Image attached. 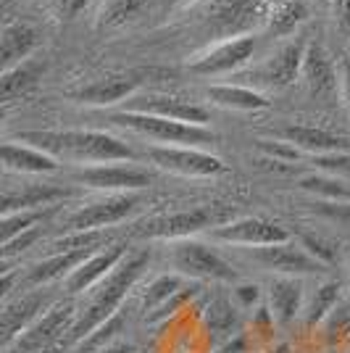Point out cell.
Listing matches in <instances>:
<instances>
[{"instance_id":"cell-9","label":"cell","mask_w":350,"mask_h":353,"mask_svg":"<svg viewBox=\"0 0 350 353\" xmlns=\"http://www.w3.org/2000/svg\"><path fill=\"white\" fill-rule=\"evenodd\" d=\"M76 319L79 316H76L74 301H59L45 311L43 316H37L11 345H6L3 353H40L59 338H63L66 332H72Z\"/></svg>"},{"instance_id":"cell-13","label":"cell","mask_w":350,"mask_h":353,"mask_svg":"<svg viewBox=\"0 0 350 353\" xmlns=\"http://www.w3.org/2000/svg\"><path fill=\"white\" fill-rule=\"evenodd\" d=\"M248 259H253L256 264H261L269 272H277L282 277H306V274H319V272L327 269L303 245H295L292 240L277 243V245L250 248Z\"/></svg>"},{"instance_id":"cell-8","label":"cell","mask_w":350,"mask_h":353,"mask_svg":"<svg viewBox=\"0 0 350 353\" xmlns=\"http://www.w3.org/2000/svg\"><path fill=\"white\" fill-rule=\"evenodd\" d=\"M140 206H143L140 192H108L105 198L90 201L76 211H72L63 221V227H66V232L105 230V227H114L119 221L130 219L132 214L140 211Z\"/></svg>"},{"instance_id":"cell-48","label":"cell","mask_w":350,"mask_h":353,"mask_svg":"<svg viewBox=\"0 0 350 353\" xmlns=\"http://www.w3.org/2000/svg\"><path fill=\"white\" fill-rule=\"evenodd\" d=\"M277 353H287V348H279V351Z\"/></svg>"},{"instance_id":"cell-40","label":"cell","mask_w":350,"mask_h":353,"mask_svg":"<svg viewBox=\"0 0 350 353\" xmlns=\"http://www.w3.org/2000/svg\"><path fill=\"white\" fill-rule=\"evenodd\" d=\"M313 166L324 174H350V153H321L313 156Z\"/></svg>"},{"instance_id":"cell-41","label":"cell","mask_w":350,"mask_h":353,"mask_svg":"<svg viewBox=\"0 0 350 353\" xmlns=\"http://www.w3.org/2000/svg\"><path fill=\"white\" fill-rule=\"evenodd\" d=\"M37 240H40V230H37V227H34V230H27V232L16 235L14 240L3 243V250H0V256H3V259H14V256H19L21 250L32 248Z\"/></svg>"},{"instance_id":"cell-16","label":"cell","mask_w":350,"mask_h":353,"mask_svg":"<svg viewBox=\"0 0 350 353\" xmlns=\"http://www.w3.org/2000/svg\"><path fill=\"white\" fill-rule=\"evenodd\" d=\"M127 259V248L124 245H108V248L95 250L82 266H76L72 274L63 280L66 290L72 295L88 293L92 288H98L121 261Z\"/></svg>"},{"instance_id":"cell-28","label":"cell","mask_w":350,"mask_h":353,"mask_svg":"<svg viewBox=\"0 0 350 353\" xmlns=\"http://www.w3.org/2000/svg\"><path fill=\"white\" fill-rule=\"evenodd\" d=\"M203 319L208 335L216 340V343H221V340L232 338L234 327H237V311H234V306L224 295H216V298L208 301Z\"/></svg>"},{"instance_id":"cell-1","label":"cell","mask_w":350,"mask_h":353,"mask_svg":"<svg viewBox=\"0 0 350 353\" xmlns=\"http://www.w3.org/2000/svg\"><path fill=\"white\" fill-rule=\"evenodd\" d=\"M290 3L295 0H190L185 16H192L198 30L221 43L269 30Z\"/></svg>"},{"instance_id":"cell-45","label":"cell","mask_w":350,"mask_h":353,"mask_svg":"<svg viewBox=\"0 0 350 353\" xmlns=\"http://www.w3.org/2000/svg\"><path fill=\"white\" fill-rule=\"evenodd\" d=\"M340 92H342V101L350 111V61L345 59L340 63Z\"/></svg>"},{"instance_id":"cell-34","label":"cell","mask_w":350,"mask_h":353,"mask_svg":"<svg viewBox=\"0 0 350 353\" xmlns=\"http://www.w3.org/2000/svg\"><path fill=\"white\" fill-rule=\"evenodd\" d=\"M105 243L103 230H85V232H66L53 243V253H63V250H101L98 245Z\"/></svg>"},{"instance_id":"cell-21","label":"cell","mask_w":350,"mask_h":353,"mask_svg":"<svg viewBox=\"0 0 350 353\" xmlns=\"http://www.w3.org/2000/svg\"><path fill=\"white\" fill-rule=\"evenodd\" d=\"M300 77L306 82V90L313 98H332L340 85V77L332 59L327 56V50L321 45H308L306 59H303V69Z\"/></svg>"},{"instance_id":"cell-18","label":"cell","mask_w":350,"mask_h":353,"mask_svg":"<svg viewBox=\"0 0 350 353\" xmlns=\"http://www.w3.org/2000/svg\"><path fill=\"white\" fill-rule=\"evenodd\" d=\"M140 88V79L134 74H108L90 85H82L69 92V98L85 105H114L119 101H130Z\"/></svg>"},{"instance_id":"cell-17","label":"cell","mask_w":350,"mask_h":353,"mask_svg":"<svg viewBox=\"0 0 350 353\" xmlns=\"http://www.w3.org/2000/svg\"><path fill=\"white\" fill-rule=\"evenodd\" d=\"M48 309H50L48 306V293H43V290H34V293H27L11 301V303H6V309L0 314V345L3 348L11 345Z\"/></svg>"},{"instance_id":"cell-4","label":"cell","mask_w":350,"mask_h":353,"mask_svg":"<svg viewBox=\"0 0 350 353\" xmlns=\"http://www.w3.org/2000/svg\"><path fill=\"white\" fill-rule=\"evenodd\" d=\"M237 219V211L224 203H205V206L185 208V211H172L161 214L143 224L140 237L150 240H187L198 232H211L216 227H224Z\"/></svg>"},{"instance_id":"cell-25","label":"cell","mask_w":350,"mask_h":353,"mask_svg":"<svg viewBox=\"0 0 350 353\" xmlns=\"http://www.w3.org/2000/svg\"><path fill=\"white\" fill-rule=\"evenodd\" d=\"M92 253L95 250H63V253H53V256H48V259H43V261H37V264L32 266L27 280H30V285H48V282L61 280V277L66 280L76 266H82L88 261Z\"/></svg>"},{"instance_id":"cell-36","label":"cell","mask_w":350,"mask_h":353,"mask_svg":"<svg viewBox=\"0 0 350 353\" xmlns=\"http://www.w3.org/2000/svg\"><path fill=\"white\" fill-rule=\"evenodd\" d=\"M321 324H324V340L329 345L350 338V303H337L335 309H332V314Z\"/></svg>"},{"instance_id":"cell-5","label":"cell","mask_w":350,"mask_h":353,"mask_svg":"<svg viewBox=\"0 0 350 353\" xmlns=\"http://www.w3.org/2000/svg\"><path fill=\"white\" fill-rule=\"evenodd\" d=\"M116 127H124L130 132L153 140L156 145H187V148H203L214 143V132L198 127V124H185L174 119L153 117V114H140V111H119L111 117Z\"/></svg>"},{"instance_id":"cell-12","label":"cell","mask_w":350,"mask_h":353,"mask_svg":"<svg viewBox=\"0 0 350 353\" xmlns=\"http://www.w3.org/2000/svg\"><path fill=\"white\" fill-rule=\"evenodd\" d=\"M256 53V37H234L214 43L208 50L190 61V72L198 77H219V74H237Z\"/></svg>"},{"instance_id":"cell-19","label":"cell","mask_w":350,"mask_h":353,"mask_svg":"<svg viewBox=\"0 0 350 353\" xmlns=\"http://www.w3.org/2000/svg\"><path fill=\"white\" fill-rule=\"evenodd\" d=\"M0 159H3V169L14 174H53L61 169V161L56 156L34 145H27V143H14V140L3 143Z\"/></svg>"},{"instance_id":"cell-46","label":"cell","mask_w":350,"mask_h":353,"mask_svg":"<svg viewBox=\"0 0 350 353\" xmlns=\"http://www.w3.org/2000/svg\"><path fill=\"white\" fill-rule=\"evenodd\" d=\"M98 353H134V345H130V343H114V345H108V348H103Z\"/></svg>"},{"instance_id":"cell-37","label":"cell","mask_w":350,"mask_h":353,"mask_svg":"<svg viewBox=\"0 0 350 353\" xmlns=\"http://www.w3.org/2000/svg\"><path fill=\"white\" fill-rule=\"evenodd\" d=\"M198 290H200V288H198L195 282H187V285H185V288H182V290H179V293H176L174 298H169V301H166V303H163V306H161L158 311L147 314L145 322L153 324V322H163V319H169L172 314H176V309H182V306H185L187 301H192V298L198 295Z\"/></svg>"},{"instance_id":"cell-10","label":"cell","mask_w":350,"mask_h":353,"mask_svg":"<svg viewBox=\"0 0 350 353\" xmlns=\"http://www.w3.org/2000/svg\"><path fill=\"white\" fill-rule=\"evenodd\" d=\"M150 163H156L163 172H172L179 176H195V179H205V176H219L227 172V166L219 156L205 153L200 148L187 145H150L145 150Z\"/></svg>"},{"instance_id":"cell-33","label":"cell","mask_w":350,"mask_h":353,"mask_svg":"<svg viewBox=\"0 0 350 353\" xmlns=\"http://www.w3.org/2000/svg\"><path fill=\"white\" fill-rule=\"evenodd\" d=\"M124 327H127V314H124V311H116L108 322H103L98 330H92L88 338L76 345V351L98 353V351H103V348H108V345H114L119 335L124 332Z\"/></svg>"},{"instance_id":"cell-11","label":"cell","mask_w":350,"mask_h":353,"mask_svg":"<svg viewBox=\"0 0 350 353\" xmlns=\"http://www.w3.org/2000/svg\"><path fill=\"white\" fill-rule=\"evenodd\" d=\"M153 176L140 166H121V163H95L72 172V182L103 192H140L150 185Z\"/></svg>"},{"instance_id":"cell-15","label":"cell","mask_w":350,"mask_h":353,"mask_svg":"<svg viewBox=\"0 0 350 353\" xmlns=\"http://www.w3.org/2000/svg\"><path fill=\"white\" fill-rule=\"evenodd\" d=\"M127 111L153 114V117L185 121V124H198V127H205L211 121L208 108H203L200 103H192V101H185V98H176V95H166V92L132 95L127 101Z\"/></svg>"},{"instance_id":"cell-2","label":"cell","mask_w":350,"mask_h":353,"mask_svg":"<svg viewBox=\"0 0 350 353\" xmlns=\"http://www.w3.org/2000/svg\"><path fill=\"white\" fill-rule=\"evenodd\" d=\"M19 143H27L56 156L59 161H76V163H119L134 161L137 153L130 143L119 140L108 132L98 130H43V132H24L19 134Z\"/></svg>"},{"instance_id":"cell-26","label":"cell","mask_w":350,"mask_h":353,"mask_svg":"<svg viewBox=\"0 0 350 353\" xmlns=\"http://www.w3.org/2000/svg\"><path fill=\"white\" fill-rule=\"evenodd\" d=\"M205 95H208L211 103L221 105V108H232V111H263L271 103L263 92L245 88V85H234V82H229V85H211L205 90Z\"/></svg>"},{"instance_id":"cell-22","label":"cell","mask_w":350,"mask_h":353,"mask_svg":"<svg viewBox=\"0 0 350 353\" xmlns=\"http://www.w3.org/2000/svg\"><path fill=\"white\" fill-rule=\"evenodd\" d=\"M72 190L59 185H21V188H6L0 198L3 216L19 214V211H40V206H53L61 198H69Z\"/></svg>"},{"instance_id":"cell-20","label":"cell","mask_w":350,"mask_h":353,"mask_svg":"<svg viewBox=\"0 0 350 353\" xmlns=\"http://www.w3.org/2000/svg\"><path fill=\"white\" fill-rule=\"evenodd\" d=\"M306 306V293H303V282L298 277H274L269 285V311L274 316L279 327L292 324Z\"/></svg>"},{"instance_id":"cell-27","label":"cell","mask_w":350,"mask_h":353,"mask_svg":"<svg viewBox=\"0 0 350 353\" xmlns=\"http://www.w3.org/2000/svg\"><path fill=\"white\" fill-rule=\"evenodd\" d=\"M45 69H48L45 61L27 59L24 63H19L14 69L3 72V77H0V98H3V101H14L19 95L30 92V90L43 79Z\"/></svg>"},{"instance_id":"cell-44","label":"cell","mask_w":350,"mask_h":353,"mask_svg":"<svg viewBox=\"0 0 350 353\" xmlns=\"http://www.w3.org/2000/svg\"><path fill=\"white\" fill-rule=\"evenodd\" d=\"M234 298H237L243 306H253V303L261 298V288H258V285H237V288H234Z\"/></svg>"},{"instance_id":"cell-49","label":"cell","mask_w":350,"mask_h":353,"mask_svg":"<svg viewBox=\"0 0 350 353\" xmlns=\"http://www.w3.org/2000/svg\"><path fill=\"white\" fill-rule=\"evenodd\" d=\"M348 269H350V256H348Z\"/></svg>"},{"instance_id":"cell-38","label":"cell","mask_w":350,"mask_h":353,"mask_svg":"<svg viewBox=\"0 0 350 353\" xmlns=\"http://www.w3.org/2000/svg\"><path fill=\"white\" fill-rule=\"evenodd\" d=\"M258 150L263 153V159L287 163V166H292V161H298L300 156V150L287 140H258Z\"/></svg>"},{"instance_id":"cell-14","label":"cell","mask_w":350,"mask_h":353,"mask_svg":"<svg viewBox=\"0 0 350 353\" xmlns=\"http://www.w3.org/2000/svg\"><path fill=\"white\" fill-rule=\"evenodd\" d=\"M211 240L229 243V245H248V248H261V245H277L287 243L290 232L277 224V221L261 219V216H237L234 221L216 227L208 232Z\"/></svg>"},{"instance_id":"cell-6","label":"cell","mask_w":350,"mask_h":353,"mask_svg":"<svg viewBox=\"0 0 350 353\" xmlns=\"http://www.w3.org/2000/svg\"><path fill=\"white\" fill-rule=\"evenodd\" d=\"M306 48L308 45L295 37V40H287L285 45H279L274 53H269L261 63H256L253 69H245V72H237V79L234 85H245V88L253 90H282L292 85L298 77H300V69H303V59H306Z\"/></svg>"},{"instance_id":"cell-3","label":"cell","mask_w":350,"mask_h":353,"mask_svg":"<svg viewBox=\"0 0 350 353\" xmlns=\"http://www.w3.org/2000/svg\"><path fill=\"white\" fill-rule=\"evenodd\" d=\"M147 261H150L147 253H132V256H127V259L95 288L88 309L82 311L79 319L74 322L72 332H69V343L79 345L92 330H98V327H101L103 322H108L116 311H121V301H124L127 293L134 288V282L143 277V272L147 269Z\"/></svg>"},{"instance_id":"cell-47","label":"cell","mask_w":350,"mask_h":353,"mask_svg":"<svg viewBox=\"0 0 350 353\" xmlns=\"http://www.w3.org/2000/svg\"><path fill=\"white\" fill-rule=\"evenodd\" d=\"M11 282H14V272H3V277H0V295H8Z\"/></svg>"},{"instance_id":"cell-29","label":"cell","mask_w":350,"mask_h":353,"mask_svg":"<svg viewBox=\"0 0 350 353\" xmlns=\"http://www.w3.org/2000/svg\"><path fill=\"white\" fill-rule=\"evenodd\" d=\"M337 303H340V285L337 282H321L319 288L308 295L306 306H303V322H306L308 330L324 322Z\"/></svg>"},{"instance_id":"cell-24","label":"cell","mask_w":350,"mask_h":353,"mask_svg":"<svg viewBox=\"0 0 350 353\" xmlns=\"http://www.w3.org/2000/svg\"><path fill=\"white\" fill-rule=\"evenodd\" d=\"M282 137L287 143H292L298 150H308L313 156H321V153H348L350 150V140L329 132V130H321V127L295 124V127H285Z\"/></svg>"},{"instance_id":"cell-23","label":"cell","mask_w":350,"mask_h":353,"mask_svg":"<svg viewBox=\"0 0 350 353\" xmlns=\"http://www.w3.org/2000/svg\"><path fill=\"white\" fill-rule=\"evenodd\" d=\"M37 43H40V37H37V30L32 24H24V21L6 24L3 34H0V63H3V72L24 63L34 53Z\"/></svg>"},{"instance_id":"cell-31","label":"cell","mask_w":350,"mask_h":353,"mask_svg":"<svg viewBox=\"0 0 350 353\" xmlns=\"http://www.w3.org/2000/svg\"><path fill=\"white\" fill-rule=\"evenodd\" d=\"M187 285V277H182V274H158L156 280L150 282L145 288V293H143V311L147 314H153V311H158L169 298H174L182 288Z\"/></svg>"},{"instance_id":"cell-7","label":"cell","mask_w":350,"mask_h":353,"mask_svg":"<svg viewBox=\"0 0 350 353\" xmlns=\"http://www.w3.org/2000/svg\"><path fill=\"white\" fill-rule=\"evenodd\" d=\"M169 261L174 266L176 274L187 277V280H211V282H237L234 266L208 248L200 240H174V245L169 250Z\"/></svg>"},{"instance_id":"cell-39","label":"cell","mask_w":350,"mask_h":353,"mask_svg":"<svg viewBox=\"0 0 350 353\" xmlns=\"http://www.w3.org/2000/svg\"><path fill=\"white\" fill-rule=\"evenodd\" d=\"M300 245L316 259L321 261L324 266L335 264L337 261V245L335 243H329V240H324L319 235H300Z\"/></svg>"},{"instance_id":"cell-42","label":"cell","mask_w":350,"mask_h":353,"mask_svg":"<svg viewBox=\"0 0 350 353\" xmlns=\"http://www.w3.org/2000/svg\"><path fill=\"white\" fill-rule=\"evenodd\" d=\"M90 6V0H53V16L59 21H72Z\"/></svg>"},{"instance_id":"cell-32","label":"cell","mask_w":350,"mask_h":353,"mask_svg":"<svg viewBox=\"0 0 350 353\" xmlns=\"http://www.w3.org/2000/svg\"><path fill=\"white\" fill-rule=\"evenodd\" d=\"M147 0H103V8L98 14V27L114 30L134 21L137 16L145 11Z\"/></svg>"},{"instance_id":"cell-35","label":"cell","mask_w":350,"mask_h":353,"mask_svg":"<svg viewBox=\"0 0 350 353\" xmlns=\"http://www.w3.org/2000/svg\"><path fill=\"white\" fill-rule=\"evenodd\" d=\"M45 211H19V214H6L3 216V224H0V240L8 243L14 240L16 235L27 232V230H34L37 221H43Z\"/></svg>"},{"instance_id":"cell-43","label":"cell","mask_w":350,"mask_h":353,"mask_svg":"<svg viewBox=\"0 0 350 353\" xmlns=\"http://www.w3.org/2000/svg\"><path fill=\"white\" fill-rule=\"evenodd\" d=\"M332 16H335L337 30L350 34V0H332Z\"/></svg>"},{"instance_id":"cell-30","label":"cell","mask_w":350,"mask_h":353,"mask_svg":"<svg viewBox=\"0 0 350 353\" xmlns=\"http://www.w3.org/2000/svg\"><path fill=\"white\" fill-rule=\"evenodd\" d=\"M300 190L316 195L327 203H350V188L335 174H308L300 179Z\"/></svg>"}]
</instances>
